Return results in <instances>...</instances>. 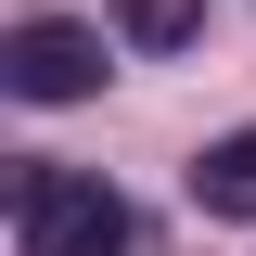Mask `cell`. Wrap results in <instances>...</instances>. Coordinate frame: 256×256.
I'll list each match as a JSON object with an SVG mask.
<instances>
[{"mask_svg": "<svg viewBox=\"0 0 256 256\" xmlns=\"http://www.w3.org/2000/svg\"><path fill=\"white\" fill-rule=\"evenodd\" d=\"M13 256H128V205L90 166H13Z\"/></svg>", "mask_w": 256, "mask_h": 256, "instance_id": "obj_1", "label": "cell"}, {"mask_svg": "<svg viewBox=\"0 0 256 256\" xmlns=\"http://www.w3.org/2000/svg\"><path fill=\"white\" fill-rule=\"evenodd\" d=\"M192 205L205 218H256V128H218L192 154Z\"/></svg>", "mask_w": 256, "mask_h": 256, "instance_id": "obj_3", "label": "cell"}, {"mask_svg": "<svg viewBox=\"0 0 256 256\" xmlns=\"http://www.w3.org/2000/svg\"><path fill=\"white\" fill-rule=\"evenodd\" d=\"M116 26L141 38V52H180V38L205 26V0H116Z\"/></svg>", "mask_w": 256, "mask_h": 256, "instance_id": "obj_4", "label": "cell"}, {"mask_svg": "<svg viewBox=\"0 0 256 256\" xmlns=\"http://www.w3.org/2000/svg\"><path fill=\"white\" fill-rule=\"evenodd\" d=\"M0 77H13V102H90L102 90V38L64 26V13H26L0 38Z\"/></svg>", "mask_w": 256, "mask_h": 256, "instance_id": "obj_2", "label": "cell"}]
</instances>
